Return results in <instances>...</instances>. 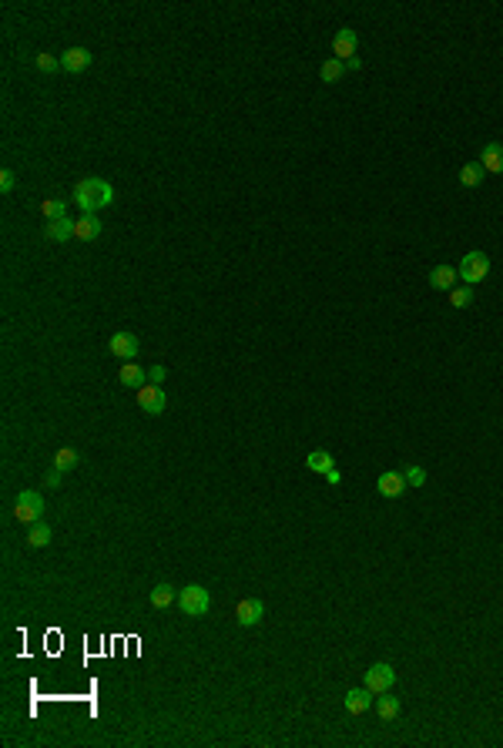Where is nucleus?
Listing matches in <instances>:
<instances>
[{"instance_id": "a211bd4d", "label": "nucleus", "mask_w": 503, "mask_h": 748, "mask_svg": "<svg viewBox=\"0 0 503 748\" xmlns=\"http://www.w3.org/2000/svg\"><path fill=\"white\" fill-rule=\"evenodd\" d=\"M399 712H403V704H399V698H393L389 691H382L380 698H376V715H380L382 721H393V718H399Z\"/></svg>"}, {"instance_id": "473e14b6", "label": "nucleus", "mask_w": 503, "mask_h": 748, "mask_svg": "<svg viewBox=\"0 0 503 748\" xmlns=\"http://www.w3.org/2000/svg\"><path fill=\"white\" fill-rule=\"evenodd\" d=\"M326 480H329V483H333V487H335V483H339V480H342V476H339V470H335V467H333V470H329V474H326Z\"/></svg>"}, {"instance_id": "2f4dec72", "label": "nucleus", "mask_w": 503, "mask_h": 748, "mask_svg": "<svg viewBox=\"0 0 503 748\" xmlns=\"http://www.w3.org/2000/svg\"><path fill=\"white\" fill-rule=\"evenodd\" d=\"M342 64H346V71H359V67H363L359 58H349V61H342Z\"/></svg>"}, {"instance_id": "ddd939ff", "label": "nucleus", "mask_w": 503, "mask_h": 748, "mask_svg": "<svg viewBox=\"0 0 503 748\" xmlns=\"http://www.w3.org/2000/svg\"><path fill=\"white\" fill-rule=\"evenodd\" d=\"M74 218H58V222H44V239L47 242H67L74 239Z\"/></svg>"}, {"instance_id": "1a4fd4ad", "label": "nucleus", "mask_w": 503, "mask_h": 748, "mask_svg": "<svg viewBox=\"0 0 503 748\" xmlns=\"http://www.w3.org/2000/svg\"><path fill=\"white\" fill-rule=\"evenodd\" d=\"M356 44H359L356 31H352V27H342V31L333 37V54L339 61H349V58H356Z\"/></svg>"}, {"instance_id": "6e6552de", "label": "nucleus", "mask_w": 503, "mask_h": 748, "mask_svg": "<svg viewBox=\"0 0 503 748\" xmlns=\"http://www.w3.org/2000/svg\"><path fill=\"white\" fill-rule=\"evenodd\" d=\"M107 349L114 352L118 359H124V363H135V356H138V336H135V333H114V336H111V342H107Z\"/></svg>"}, {"instance_id": "20e7f679", "label": "nucleus", "mask_w": 503, "mask_h": 748, "mask_svg": "<svg viewBox=\"0 0 503 748\" xmlns=\"http://www.w3.org/2000/svg\"><path fill=\"white\" fill-rule=\"evenodd\" d=\"M41 514H44V497L37 490H20L14 500V517L20 523H37Z\"/></svg>"}, {"instance_id": "39448f33", "label": "nucleus", "mask_w": 503, "mask_h": 748, "mask_svg": "<svg viewBox=\"0 0 503 748\" xmlns=\"http://www.w3.org/2000/svg\"><path fill=\"white\" fill-rule=\"evenodd\" d=\"M393 685H396V668H393V664L380 661V664H373V668L366 672V688L373 691V695L393 691Z\"/></svg>"}, {"instance_id": "a878e982", "label": "nucleus", "mask_w": 503, "mask_h": 748, "mask_svg": "<svg viewBox=\"0 0 503 748\" xmlns=\"http://www.w3.org/2000/svg\"><path fill=\"white\" fill-rule=\"evenodd\" d=\"M473 302V286H457L450 289V306L453 309H467Z\"/></svg>"}, {"instance_id": "5701e85b", "label": "nucleus", "mask_w": 503, "mask_h": 748, "mask_svg": "<svg viewBox=\"0 0 503 748\" xmlns=\"http://www.w3.org/2000/svg\"><path fill=\"white\" fill-rule=\"evenodd\" d=\"M342 74H346V64L339 61V58H333V61H326L319 67V77L326 81V84H335V81H342Z\"/></svg>"}, {"instance_id": "7ed1b4c3", "label": "nucleus", "mask_w": 503, "mask_h": 748, "mask_svg": "<svg viewBox=\"0 0 503 748\" xmlns=\"http://www.w3.org/2000/svg\"><path fill=\"white\" fill-rule=\"evenodd\" d=\"M460 279H463V286H476V282H483L490 275V259L487 252H467L463 255V262L457 265Z\"/></svg>"}, {"instance_id": "dca6fc26", "label": "nucleus", "mask_w": 503, "mask_h": 748, "mask_svg": "<svg viewBox=\"0 0 503 748\" xmlns=\"http://www.w3.org/2000/svg\"><path fill=\"white\" fill-rule=\"evenodd\" d=\"M369 695H373L369 688H352V691H346V698H342L346 712H349V715H366V712H369V702H373Z\"/></svg>"}, {"instance_id": "b1692460", "label": "nucleus", "mask_w": 503, "mask_h": 748, "mask_svg": "<svg viewBox=\"0 0 503 748\" xmlns=\"http://www.w3.org/2000/svg\"><path fill=\"white\" fill-rule=\"evenodd\" d=\"M77 463H81V453L71 450V446H64V450L54 453V467H58V470H74Z\"/></svg>"}, {"instance_id": "f8f14e48", "label": "nucleus", "mask_w": 503, "mask_h": 748, "mask_svg": "<svg viewBox=\"0 0 503 748\" xmlns=\"http://www.w3.org/2000/svg\"><path fill=\"white\" fill-rule=\"evenodd\" d=\"M457 279H460V272L453 265H436V269H429V286L440 289V292L457 289Z\"/></svg>"}, {"instance_id": "9d476101", "label": "nucleus", "mask_w": 503, "mask_h": 748, "mask_svg": "<svg viewBox=\"0 0 503 748\" xmlns=\"http://www.w3.org/2000/svg\"><path fill=\"white\" fill-rule=\"evenodd\" d=\"M88 64H91V51L88 47H67L61 54V67L67 74H81Z\"/></svg>"}, {"instance_id": "aec40b11", "label": "nucleus", "mask_w": 503, "mask_h": 748, "mask_svg": "<svg viewBox=\"0 0 503 748\" xmlns=\"http://www.w3.org/2000/svg\"><path fill=\"white\" fill-rule=\"evenodd\" d=\"M148 601H152V608H158V611H161V608H171V604L178 601V591H175L171 584H158Z\"/></svg>"}, {"instance_id": "4be33fe9", "label": "nucleus", "mask_w": 503, "mask_h": 748, "mask_svg": "<svg viewBox=\"0 0 503 748\" xmlns=\"http://www.w3.org/2000/svg\"><path fill=\"white\" fill-rule=\"evenodd\" d=\"M51 527H47V523H41V520H37V523H31V530H27V544H31V547H47V544H51Z\"/></svg>"}, {"instance_id": "f257e3e1", "label": "nucleus", "mask_w": 503, "mask_h": 748, "mask_svg": "<svg viewBox=\"0 0 503 748\" xmlns=\"http://www.w3.org/2000/svg\"><path fill=\"white\" fill-rule=\"evenodd\" d=\"M114 201V188L105 178H81L74 185V205L84 215H98L101 208H107Z\"/></svg>"}, {"instance_id": "0eeeda50", "label": "nucleus", "mask_w": 503, "mask_h": 748, "mask_svg": "<svg viewBox=\"0 0 503 748\" xmlns=\"http://www.w3.org/2000/svg\"><path fill=\"white\" fill-rule=\"evenodd\" d=\"M265 617V604H262L259 597H245V601H239V608H235V621L242 627H255Z\"/></svg>"}, {"instance_id": "f3484780", "label": "nucleus", "mask_w": 503, "mask_h": 748, "mask_svg": "<svg viewBox=\"0 0 503 748\" xmlns=\"http://www.w3.org/2000/svg\"><path fill=\"white\" fill-rule=\"evenodd\" d=\"M101 235V218L98 215H81L74 225V239H81V242H91V239H98Z\"/></svg>"}, {"instance_id": "9b49d317", "label": "nucleus", "mask_w": 503, "mask_h": 748, "mask_svg": "<svg viewBox=\"0 0 503 748\" xmlns=\"http://www.w3.org/2000/svg\"><path fill=\"white\" fill-rule=\"evenodd\" d=\"M406 476L396 474V470H386V474H380V480H376V490H380L382 497H403L406 493Z\"/></svg>"}, {"instance_id": "6ab92c4d", "label": "nucleus", "mask_w": 503, "mask_h": 748, "mask_svg": "<svg viewBox=\"0 0 503 748\" xmlns=\"http://www.w3.org/2000/svg\"><path fill=\"white\" fill-rule=\"evenodd\" d=\"M305 467H309L312 474H329V470L335 467V460H333L329 450H312V453L305 457Z\"/></svg>"}, {"instance_id": "423d86ee", "label": "nucleus", "mask_w": 503, "mask_h": 748, "mask_svg": "<svg viewBox=\"0 0 503 748\" xmlns=\"http://www.w3.org/2000/svg\"><path fill=\"white\" fill-rule=\"evenodd\" d=\"M138 406L148 413V416H158V413H165L168 396L161 393V386L148 382V386H141V389H138Z\"/></svg>"}, {"instance_id": "c85d7f7f", "label": "nucleus", "mask_w": 503, "mask_h": 748, "mask_svg": "<svg viewBox=\"0 0 503 748\" xmlns=\"http://www.w3.org/2000/svg\"><path fill=\"white\" fill-rule=\"evenodd\" d=\"M14 185H17V175L11 168H4V175H0V192H4V195H11V192H14Z\"/></svg>"}, {"instance_id": "393cba45", "label": "nucleus", "mask_w": 503, "mask_h": 748, "mask_svg": "<svg viewBox=\"0 0 503 748\" xmlns=\"http://www.w3.org/2000/svg\"><path fill=\"white\" fill-rule=\"evenodd\" d=\"M41 215H44L47 222H58V218H67V205H64L61 199H47L44 205H41Z\"/></svg>"}, {"instance_id": "cd10ccee", "label": "nucleus", "mask_w": 503, "mask_h": 748, "mask_svg": "<svg viewBox=\"0 0 503 748\" xmlns=\"http://www.w3.org/2000/svg\"><path fill=\"white\" fill-rule=\"evenodd\" d=\"M58 67H61V61H58V58H51V54H37V71L51 74V71H58Z\"/></svg>"}, {"instance_id": "7c9ffc66", "label": "nucleus", "mask_w": 503, "mask_h": 748, "mask_svg": "<svg viewBox=\"0 0 503 748\" xmlns=\"http://www.w3.org/2000/svg\"><path fill=\"white\" fill-rule=\"evenodd\" d=\"M61 474H64V470H58V467H54V470H51V474L44 476V483H47L51 490H58V487H61Z\"/></svg>"}, {"instance_id": "4468645a", "label": "nucleus", "mask_w": 503, "mask_h": 748, "mask_svg": "<svg viewBox=\"0 0 503 748\" xmlns=\"http://www.w3.org/2000/svg\"><path fill=\"white\" fill-rule=\"evenodd\" d=\"M118 382L124 389H141V386H148V369H141L138 363H124L121 373H118Z\"/></svg>"}, {"instance_id": "2eb2a0df", "label": "nucleus", "mask_w": 503, "mask_h": 748, "mask_svg": "<svg viewBox=\"0 0 503 748\" xmlns=\"http://www.w3.org/2000/svg\"><path fill=\"white\" fill-rule=\"evenodd\" d=\"M480 165H483V171H490V175H503V145L500 141H490L487 148L480 152Z\"/></svg>"}, {"instance_id": "c756f323", "label": "nucleus", "mask_w": 503, "mask_h": 748, "mask_svg": "<svg viewBox=\"0 0 503 748\" xmlns=\"http://www.w3.org/2000/svg\"><path fill=\"white\" fill-rule=\"evenodd\" d=\"M165 366H152L148 369V382H154V386H161V382H165Z\"/></svg>"}, {"instance_id": "f03ea898", "label": "nucleus", "mask_w": 503, "mask_h": 748, "mask_svg": "<svg viewBox=\"0 0 503 748\" xmlns=\"http://www.w3.org/2000/svg\"><path fill=\"white\" fill-rule=\"evenodd\" d=\"M178 604H182V614H188V617H205L212 608V594L201 584H188L178 594Z\"/></svg>"}, {"instance_id": "bb28decb", "label": "nucleus", "mask_w": 503, "mask_h": 748, "mask_svg": "<svg viewBox=\"0 0 503 748\" xmlns=\"http://www.w3.org/2000/svg\"><path fill=\"white\" fill-rule=\"evenodd\" d=\"M403 476H406V483H410V487H423V483H427V470H423V467H416V463L406 467Z\"/></svg>"}, {"instance_id": "412c9836", "label": "nucleus", "mask_w": 503, "mask_h": 748, "mask_svg": "<svg viewBox=\"0 0 503 748\" xmlns=\"http://www.w3.org/2000/svg\"><path fill=\"white\" fill-rule=\"evenodd\" d=\"M483 175H487L483 165H480V161H470V165H463V168H460V182L467 185V188H476V185L483 182Z\"/></svg>"}]
</instances>
